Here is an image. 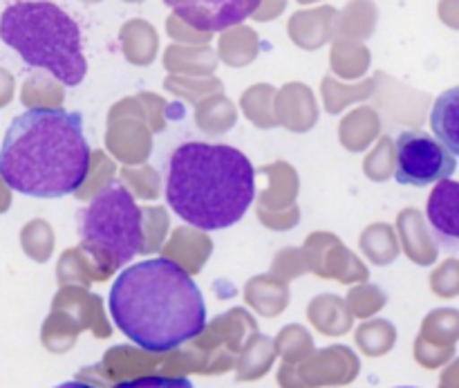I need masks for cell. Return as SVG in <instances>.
<instances>
[{
	"instance_id": "6da1fadb",
	"label": "cell",
	"mask_w": 459,
	"mask_h": 388,
	"mask_svg": "<svg viewBox=\"0 0 459 388\" xmlns=\"http://www.w3.org/2000/svg\"><path fill=\"white\" fill-rule=\"evenodd\" d=\"M117 328L139 348L169 353L200 335L206 305L191 274L175 260L151 259L121 269L108 296Z\"/></svg>"
},
{
	"instance_id": "7a4b0ae2",
	"label": "cell",
	"mask_w": 459,
	"mask_h": 388,
	"mask_svg": "<svg viewBox=\"0 0 459 388\" xmlns=\"http://www.w3.org/2000/svg\"><path fill=\"white\" fill-rule=\"evenodd\" d=\"M90 155L81 112L31 108L18 115L4 133L0 178L22 196L63 198L85 182Z\"/></svg>"
},
{
	"instance_id": "3957f363",
	"label": "cell",
	"mask_w": 459,
	"mask_h": 388,
	"mask_svg": "<svg viewBox=\"0 0 459 388\" xmlns=\"http://www.w3.org/2000/svg\"><path fill=\"white\" fill-rule=\"evenodd\" d=\"M255 198L249 157L227 144L188 142L175 148L166 171L170 209L204 232L240 223Z\"/></svg>"
},
{
	"instance_id": "277c9868",
	"label": "cell",
	"mask_w": 459,
	"mask_h": 388,
	"mask_svg": "<svg viewBox=\"0 0 459 388\" xmlns=\"http://www.w3.org/2000/svg\"><path fill=\"white\" fill-rule=\"evenodd\" d=\"M0 39L31 67L48 70L54 79L74 88L85 79L81 27L49 0H18L0 16Z\"/></svg>"
},
{
	"instance_id": "5b68a950",
	"label": "cell",
	"mask_w": 459,
	"mask_h": 388,
	"mask_svg": "<svg viewBox=\"0 0 459 388\" xmlns=\"http://www.w3.org/2000/svg\"><path fill=\"white\" fill-rule=\"evenodd\" d=\"M81 247L99 268L117 269L143 251V218L128 189L112 182L79 214Z\"/></svg>"
},
{
	"instance_id": "8992f818",
	"label": "cell",
	"mask_w": 459,
	"mask_h": 388,
	"mask_svg": "<svg viewBox=\"0 0 459 388\" xmlns=\"http://www.w3.org/2000/svg\"><path fill=\"white\" fill-rule=\"evenodd\" d=\"M457 169L455 155L424 130H406L397 137V171L394 178L406 187H429L448 180Z\"/></svg>"
},
{
	"instance_id": "52a82bcc",
	"label": "cell",
	"mask_w": 459,
	"mask_h": 388,
	"mask_svg": "<svg viewBox=\"0 0 459 388\" xmlns=\"http://www.w3.org/2000/svg\"><path fill=\"white\" fill-rule=\"evenodd\" d=\"M186 25L200 31H222L258 12L263 0H164Z\"/></svg>"
},
{
	"instance_id": "ba28073f",
	"label": "cell",
	"mask_w": 459,
	"mask_h": 388,
	"mask_svg": "<svg viewBox=\"0 0 459 388\" xmlns=\"http://www.w3.org/2000/svg\"><path fill=\"white\" fill-rule=\"evenodd\" d=\"M426 214L430 227L444 242L459 245V182L455 180L437 182L429 198Z\"/></svg>"
},
{
	"instance_id": "9c48e42d",
	"label": "cell",
	"mask_w": 459,
	"mask_h": 388,
	"mask_svg": "<svg viewBox=\"0 0 459 388\" xmlns=\"http://www.w3.org/2000/svg\"><path fill=\"white\" fill-rule=\"evenodd\" d=\"M430 128L437 142L451 155L459 157V85L435 99V106L430 110Z\"/></svg>"
},
{
	"instance_id": "30bf717a",
	"label": "cell",
	"mask_w": 459,
	"mask_h": 388,
	"mask_svg": "<svg viewBox=\"0 0 459 388\" xmlns=\"http://www.w3.org/2000/svg\"><path fill=\"white\" fill-rule=\"evenodd\" d=\"M115 388H193V384L184 377H139V380L121 382Z\"/></svg>"
},
{
	"instance_id": "8fae6325",
	"label": "cell",
	"mask_w": 459,
	"mask_h": 388,
	"mask_svg": "<svg viewBox=\"0 0 459 388\" xmlns=\"http://www.w3.org/2000/svg\"><path fill=\"white\" fill-rule=\"evenodd\" d=\"M56 388H97V386L85 384V382H65V384H58Z\"/></svg>"
},
{
	"instance_id": "7c38bea8",
	"label": "cell",
	"mask_w": 459,
	"mask_h": 388,
	"mask_svg": "<svg viewBox=\"0 0 459 388\" xmlns=\"http://www.w3.org/2000/svg\"><path fill=\"white\" fill-rule=\"evenodd\" d=\"M402 388H412V386H402Z\"/></svg>"
}]
</instances>
